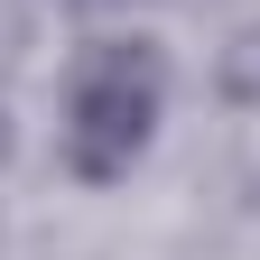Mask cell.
Segmentation results:
<instances>
[{"mask_svg":"<svg viewBox=\"0 0 260 260\" xmlns=\"http://www.w3.org/2000/svg\"><path fill=\"white\" fill-rule=\"evenodd\" d=\"M168 112V56L149 38H93L65 84V168L84 186H112L149 158Z\"/></svg>","mask_w":260,"mask_h":260,"instance_id":"cell-1","label":"cell"}]
</instances>
